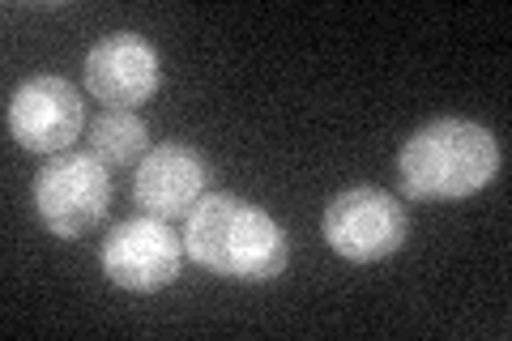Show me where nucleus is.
I'll list each match as a JSON object with an SVG mask.
<instances>
[{
	"instance_id": "f257e3e1",
	"label": "nucleus",
	"mask_w": 512,
	"mask_h": 341,
	"mask_svg": "<svg viewBox=\"0 0 512 341\" xmlns=\"http://www.w3.org/2000/svg\"><path fill=\"white\" fill-rule=\"evenodd\" d=\"M184 248L201 269L231 282H269L286 269V235L282 226L231 192H210L188 209L184 218Z\"/></svg>"
},
{
	"instance_id": "f03ea898",
	"label": "nucleus",
	"mask_w": 512,
	"mask_h": 341,
	"mask_svg": "<svg viewBox=\"0 0 512 341\" xmlns=\"http://www.w3.org/2000/svg\"><path fill=\"white\" fill-rule=\"evenodd\" d=\"M500 175V141L474 120H431L397 154V180L410 201H466Z\"/></svg>"
},
{
	"instance_id": "7ed1b4c3",
	"label": "nucleus",
	"mask_w": 512,
	"mask_h": 341,
	"mask_svg": "<svg viewBox=\"0 0 512 341\" xmlns=\"http://www.w3.org/2000/svg\"><path fill=\"white\" fill-rule=\"evenodd\" d=\"M111 180L94 154H52L35 175V209L43 226L60 239H82L107 218Z\"/></svg>"
},
{
	"instance_id": "20e7f679",
	"label": "nucleus",
	"mask_w": 512,
	"mask_h": 341,
	"mask_svg": "<svg viewBox=\"0 0 512 341\" xmlns=\"http://www.w3.org/2000/svg\"><path fill=\"white\" fill-rule=\"evenodd\" d=\"M325 243L342 261L376 265L402 252L406 243V209L384 188H346L325 205L320 218Z\"/></svg>"
},
{
	"instance_id": "39448f33",
	"label": "nucleus",
	"mask_w": 512,
	"mask_h": 341,
	"mask_svg": "<svg viewBox=\"0 0 512 341\" xmlns=\"http://www.w3.org/2000/svg\"><path fill=\"white\" fill-rule=\"evenodd\" d=\"M180 265L184 239L163 218H128L111 226V235L103 239V273L120 290H133V295H154V290L171 286L180 278Z\"/></svg>"
},
{
	"instance_id": "423d86ee",
	"label": "nucleus",
	"mask_w": 512,
	"mask_h": 341,
	"mask_svg": "<svg viewBox=\"0 0 512 341\" xmlns=\"http://www.w3.org/2000/svg\"><path fill=\"white\" fill-rule=\"evenodd\" d=\"M82 124V94L64 77H26L9 99V133L30 154H64L82 137Z\"/></svg>"
},
{
	"instance_id": "0eeeda50",
	"label": "nucleus",
	"mask_w": 512,
	"mask_h": 341,
	"mask_svg": "<svg viewBox=\"0 0 512 341\" xmlns=\"http://www.w3.org/2000/svg\"><path fill=\"white\" fill-rule=\"evenodd\" d=\"M158 86H163V60L154 43L133 30L103 35L86 52V90L111 111H133L137 103L154 99Z\"/></svg>"
},
{
	"instance_id": "6e6552de",
	"label": "nucleus",
	"mask_w": 512,
	"mask_h": 341,
	"mask_svg": "<svg viewBox=\"0 0 512 341\" xmlns=\"http://www.w3.org/2000/svg\"><path fill=\"white\" fill-rule=\"evenodd\" d=\"M133 197L150 218H188V209L205 197V162L180 141H163L137 162Z\"/></svg>"
},
{
	"instance_id": "1a4fd4ad",
	"label": "nucleus",
	"mask_w": 512,
	"mask_h": 341,
	"mask_svg": "<svg viewBox=\"0 0 512 341\" xmlns=\"http://www.w3.org/2000/svg\"><path fill=\"white\" fill-rule=\"evenodd\" d=\"M90 154L103 162V167H133L150 154V128L133 111H103L99 120L90 124Z\"/></svg>"
}]
</instances>
